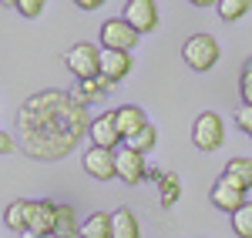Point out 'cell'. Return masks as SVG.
Segmentation results:
<instances>
[{"mask_svg": "<svg viewBox=\"0 0 252 238\" xmlns=\"http://www.w3.org/2000/svg\"><path fill=\"white\" fill-rule=\"evenodd\" d=\"M88 104L74 91H40L17 107V141L20 151L37 161H61L78 151L91 131Z\"/></svg>", "mask_w": 252, "mask_h": 238, "instance_id": "cell-1", "label": "cell"}, {"mask_svg": "<svg viewBox=\"0 0 252 238\" xmlns=\"http://www.w3.org/2000/svg\"><path fill=\"white\" fill-rule=\"evenodd\" d=\"M182 57H185V64L192 67V71H212L215 64H219V57H222V47H219V40L212 37V34H192V37L182 44Z\"/></svg>", "mask_w": 252, "mask_h": 238, "instance_id": "cell-2", "label": "cell"}, {"mask_svg": "<svg viewBox=\"0 0 252 238\" xmlns=\"http://www.w3.org/2000/svg\"><path fill=\"white\" fill-rule=\"evenodd\" d=\"M101 51H104V47L81 40V44H74V47H67L64 64H67V71H71L78 80H91V78L101 74Z\"/></svg>", "mask_w": 252, "mask_h": 238, "instance_id": "cell-3", "label": "cell"}, {"mask_svg": "<svg viewBox=\"0 0 252 238\" xmlns=\"http://www.w3.org/2000/svg\"><path fill=\"white\" fill-rule=\"evenodd\" d=\"M192 141L198 151H219L222 148V141H225V128H222V118L215 114V111H205V114H198L192 128Z\"/></svg>", "mask_w": 252, "mask_h": 238, "instance_id": "cell-4", "label": "cell"}, {"mask_svg": "<svg viewBox=\"0 0 252 238\" xmlns=\"http://www.w3.org/2000/svg\"><path fill=\"white\" fill-rule=\"evenodd\" d=\"M138 37H141V34H138L125 17L104 20V24H101V44H104V51H125V54H131V47L138 44Z\"/></svg>", "mask_w": 252, "mask_h": 238, "instance_id": "cell-5", "label": "cell"}, {"mask_svg": "<svg viewBox=\"0 0 252 238\" xmlns=\"http://www.w3.org/2000/svg\"><path fill=\"white\" fill-rule=\"evenodd\" d=\"M88 138H91V148H104V151H118V144H121V131H118V118L115 111H101L94 121H91V131H88Z\"/></svg>", "mask_w": 252, "mask_h": 238, "instance_id": "cell-6", "label": "cell"}, {"mask_svg": "<svg viewBox=\"0 0 252 238\" xmlns=\"http://www.w3.org/2000/svg\"><path fill=\"white\" fill-rule=\"evenodd\" d=\"M84 171L97 181H111L118 178V151H104V148H88L84 151Z\"/></svg>", "mask_w": 252, "mask_h": 238, "instance_id": "cell-7", "label": "cell"}, {"mask_svg": "<svg viewBox=\"0 0 252 238\" xmlns=\"http://www.w3.org/2000/svg\"><path fill=\"white\" fill-rule=\"evenodd\" d=\"M121 17L128 20L138 34H152L158 27V3L155 0H128Z\"/></svg>", "mask_w": 252, "mask_h": 238, "instance_id": "cell-8", "label": "cell"}, {"mask_svg": "<svg viewBox=\"0 0 252 238\" xmlns=\"http://www.w3.org/2000/svg\"><path fill=\"white\" fill-rule=\"evenodd\" d=\"M118 178L125 185H141L148 178V164H145V155L135 151V148H118Z\"/></svg>", "mask_w": 252, "mask_h": 238, "instance_id": "cell-9", "label": "cell"}, {"mask_svg": "<svg viewBox=\"0 0 252 238\" xmlns=\"http://www.w3.org/2000/svg\"><path fill=\"white\" fill-rule=\"evenodd\" d=\"M54 228H58V201L51 198H40L31 205V228L27 232H34V235H54Z\"/></svg>", "mask_w": 252, "mask_h": 238, "instance_id": "cell-10", "label": "cell"}, {"mask_svg": "<svg viewBox=\"0 0 252 238\" xmlns=\"http://www.w3.org/2000/svg\"><path fill=\"white\" fill-rule=\"evenodd\" d=\"M209 198H212V205L219 208V212L235 215V212L246 205V191H242V188H235V185H229L225 178H219L212 185V195H209Z\"/></svg>", "mask_w": 252, "mask_h": 238, "instance_id": "cell-11", "label": "cell"}, {"mask_svg": "<svg viewBox=\"0 0 252 238\" xmlns=\"http://www.w3.org/2000/svg\"><path fill=\"white\" fill-rule=\"evenodd\" d=\"M135 67V60H131V54H125V51H101V74L108 80H121L128 78V71Z\"/></svg>", "mask_w": 252, "mask_h": 238, "instance_id": "cell-12", "label": "cell"}, {"mask_svg": "<svg viewBox=\"0 0 252 238\" xmlns=\"http://www.w3.org/2000/svg\"><path fill=\"white\" fill-rule=\"evenodd\" d=\"M118 118V131H121V138L131 141L141 131V128H148V118H145V111L141 107H135V104H125V107H118L115 111Z\"/></svg>", "mask_w": 252, "mask_h": 238, "instance_id": "cell-13", "label": "cell"}, {"mask_svg": "<svg viewBox=\"0 0 252 238\" xmlns=\"http://www.w3.org/2000/svg\"><path fill=\"white\" fill-rule=\"evenodd\" d=\"M111 91H115V80H108L104 74H97V78H91V80H78V87H74V98L84 101V104H91V101L111 98Z\"/></svg>", "mask_w": 252, "mask_h": 238, "instance_id": "cell-14", "label": "cell"}, {"mask_svg": "<svg viewBox=\"0 0 252 238\" xmlns=\"http://www.w3.org/2000/svg\"><path fill=\"white\" fill-rule=\"evenodd\" d=\"M31 205L34 201H27V198H17V201H10L7 205V212H3V225L10 228V232H27L31 228Z\"/></svg>", "mask_w": 252, "mask_h": 238, "instance_id": "cell-15", "label": "cell"}, {"mask_svg": "<svg viewBox=\"0 0 252 238\" xmlns=\"http://www.w3.org/2000/svg\"><path fill=\"white\" fill-rule=\"evenodd\" d=\"M222 178L229 185H235V188H242V191H249L252 188V158H232L225 164Z\"/></svg>", "mask_w": 252, "mask_h": 238, "instance_id": "cell-16", "label": "cell"}, {"mask_svg": "<svg viewBox=\"0 0 252 238\" xmlns=\"http://www.w3.org/2000/svg\"><path fill=\"white\" fill-rule=\"evenodd\" d=\"M111 238H141V225L128 208H118L111 215Z\"/></svg>", "mask_w": 252, "mask_h": 238, "instance_id": "cell-17", "label": "cell"}, {"mask_svg": "<svg viewBox=\"0 0 252 238\" xmlns=\"http://www.w3.org/2000/svg\"><path fill=\"white\" fill-rule=\"evenodd\" d=\"M54 238H81V221L71 205H58V228Z\"/></svg>", "mask_w": 252, "mask_h": 238, "instance_id": "cell-18", "label": "cell"}, {"mask_svg": "<svg viewBox=\"0 0 252 238\" xmlns=\"http://www.w3.org/2000/svg\"><path fill=\"white\" fill-rule=\"evenodd\" d=\"M81 238H111V215H104V212L88 215L81 225Z\"/></svg>", "mask_w": 252, "mask_h": 238, "instance_id": "cell-19", "label": "cell"}, {"mask_svg": "<svg viewBox=\"0 0 252 238\" xmlns=\"http://www.w3.org/2000/svg\"><path fill=\"white\" fill-rule=\"evenodd\" d=\"M232 232L239 238H252V201H246L232 215Z\"/></svg>", "mask_w": 252, "mask_h": 238, "instance_id": "cell-20", "label": "cell"}, {"mask_svg": "<svg viewBox=\"0 0 252 238\" xmlns=\"http://www.w3.org/2000/svg\"><path fill=\"white\" fill-rule=\"evenodd\" d=\"M158 195H161V205L168 208V205H175V201L182 198V185H178V175H165L161 178V185H158Z\"/></svg>", "mask_w": 252, "mask_h": 238, "instance_id": "cell-21", "label": "cell"}, {"mask_svg": "<svg viewBox=\"0 0 252 238\" xmlns=\"http://www.w3.org/2000/svg\"><path fill=\"white\" fill-rule=\"evenodd\" d=\"M249 14V0H219V17L222 20H239Z\"/></svg>", "mask_w": 252, "mask_h": 238, "instance_id": "cell-22", "label": "cell"}, {"mask_svg": "<svg viewBox=\"0 0 252 238\" xmlns=\"http://www.w3.org/2000/svg\"><path fill=\"white\" fill-rule=\"evenodd\" d=\"M155 141H158V134H155V128L148 124V128H141V131H138L135 138H131V141H125V144L145 155V151H152V148H155Z\"/></svg>", "mask_w": 252, "mask_h": 238, "instance_id": "cell-23", "label": "cell"}, {"mask_svg": "<svg viewBox=\"0 0 252 238\" xmlns=\"http://www.w3.org/2000/svg\"><path fill=\"white\" fill-rule=\"evenodd\" d=\"M14 10H17L20 17H40L44 14V0H14Z\"/></svg>", "mask_w": 252, "mask_h": 238, "instance_id": "cell-24", "label": "cell"}, {"mask_svg": "<svg viewBox=\"0 0 252 238\" xmlns=\"http://www.w3.org/2000/svg\"><path fill=\"white\" fill-rule=\"evenodd\" d=\"M235 124H239V131H246L252 138V104H242V107L235 111Z\"/></svg>", "mask_w": 252, "mask_h": 238, "instance_id": "cell-25", "label": "cell"}, {"mask_svg": "<svg viewBox=\"0 0 252 238\" xmlns=\"http://www.w3.org/2000/svg\"><path fill=\"white\" fill-rule=\"evenodd\" d=\"M239 91H242V104H252V60L242 71V80H239Z\"/></svg>", "mask_w": 252, "mask_h": 238, "instance_id": "cell-26", "label": "cell"}, {"mask_svg": "<svg viewBox=\"0 0 252 238\" xmlns=\"http://www.w3.org/2000/svg\"><path fill=\"white\" fill-rule=\"evenodd\" d=\"M10 151H14V138L0 131V155H10Z\"/></svg>", "mask_w": 252, "mask_h": 238, "instance_id": "cell-27", "label": "cell"}, {"mask_svg": "<svg viewBox=\"0 0 252 238\" xmlns=\"http://www.w3.org/2000/svg\"><path fill=\"white\" fill-rule=\"evenodd\" d=\"M161 178H165V171H161V168H148V178H145V181H155V185H161Z\"/></svg>", "mask_w": 252, "mask_h": 238, "instance_id": "cell-28", "label": "cell"}, {"mask_svg": "<svg viewBox=\"0 0 252 238\" xmlns=\"http://www.w3.org/2000/svg\"><path fill=\"white\" fill-rule=\"evenodd\" d=\"M78 7H81V10H97L101 0H78Z\"/></svg>", "mask_w": 252, "mask_h": 238, "instance_id": "cell-29", "label": "cell"}, {"mask_svg": "<svg viewBox=\"0 0 252 238\" xmlns=\"http://www.w3.org/2000/svg\"><path fill=\"white\" fill-rule=\"evenodd\" d=\"M20 238H54V235H34V232H24Z\"/></svg>", "mask_w": 252, "mask_h": 238, "instance_id": "cell-30", "label": "cell"}]
</instances>
